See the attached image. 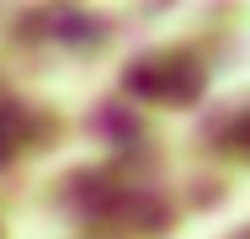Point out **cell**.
Segmentation results:
<instances>
[{
  "mask_svg": "<svg viewBox=\"0 0 250 239\" xmlns=\"http://www.w3.org/2000/svg\"><path fill=\"white\" fill-rule=\"evenodd\" d=\"M128 85L139 96H160V101H192L197 96V64L187 53H149L128 69Z\"/></svg>",
  "mask_w": 250,
  "mask_h": 239,
  "instance_id": "cell-1",
  "label": "cell"
},
{
  "mask_svg": "<svg viewBox=\"0 0 250 239\" xmlns=\"http://www.w3.org/2000/svg\"><path fill=\"white\" fill-rule=\"evenodd\" d=\"M5 154H11V128L0 122V159H5Z\"/></svg>",
  "mask_w": 250,
  "mask_h": 239,
  "instance_id": "cell-2",
  "label": "cell"
}]
</instances>
